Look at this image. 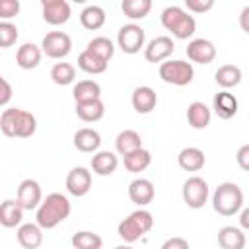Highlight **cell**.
I'll return each mask as SVG.
<instances>
[{"instance_id": "obj_6", "label": "cell", "mask_w": 249, "mask_h": 249, "mask_svg": "<svg viewBox=\"0 0 249 249\" xmlns=\"http://www.w3.org/2000/svg\"><path fill=\"white\" fill-rule=\"evenodd\" d=\"M160 78L171 86H189L195 78V68L187 60H165L160 64Z\"/></svg>"}, {"instance_id": "obj_22", "label": "cell", "mask_w": 249, "mask_h": 249, "mask_svg": "<svg viewBox=\"0 0 249 249\" xmlns=\"http://www.w3.org/2000/svg\"><path fill=\"white\" fill-rule=\"evenodd\" d=\"M177 163L181 169L185 171H198L204 167L206 163V156L200 148H195V146H189V148H183L177 156Z\"/></svg>"}, {"instance_id": "obj_23", "label": "cell", "mask_w": 249, "mask_h": 249, "mask_svg": "<svg viewBox=\"0 0 249 249\" xmlns=\"http://www.w3.org/2000/svg\"><path fill=\"white\" fill-rule=\"evenodd\" d=\"M115 148H117V152L124 158V156H128V154H132V152H136V150L142 148V138H140V134H138L136 130L124 128V130H121V132L117 134V138H115Z\"/></svg>"}, {"instance_id": "obj_1", "label": "cell", "mask_w": 249, "mask_h": 249, "mask_svg": "<svg viewBox=\"0 0 249 249\" xmlns=\"http://www.w3.org/2000/svg\"><path fill=\"white\" fill-rule=\"evenodd\" d=\"M70 210H72L70 200L62 193H51L47 195V198H43L41 206L37 208L35 222L43 230H53L70 216Z\"/></svg>"}, {"instance_id": "obj_7", "label": "cell", "mask_w": 249, "mask_h": 249, "mask_svg": "<svg viewBox=\"0 0 249 249\" xmlns=\"http://www.w3.org/2000/svg\"><path fill=\"white\" fill-rule=\"evenodd\" d=\"M181 195H183V200L189 208L193 210H198L206 204L208 200V195H210V189H208V183L195 175V177H189L185 183H183V189H181Z\"/></svg>"}, {"instance_id": "obj_38", "label": "cell", "mask_w": 249, "mask_h": 249, "mask_svg": "<svg viewBox=\"0 0 249 249\" xmlns=\"http://www.w3.org/2000/svg\"><path fill=\"white\" fill-rule=\"evenodd\" d=\"M19 12V2L18 0H2L0 2V18L2 21H8L10 18L18 16Z\"/></svg>"}, {"instance_id": "obj_39", "label": "cell", "mask_w": 249, "mask_h": 249, "mask_svg": "<svg viewBox=\"0 0 249 249\" xmlns=\"http://www.w3.org/2000/svg\"><path fill=\"white\" fill-rule=\"evenodd\" d=\"M185 8L193 14H204L214 8V0H185Z\"/></svg>"}, {"instance_id": "obj_19", "label": "cell", "mask_w": 249, "mask_h": 249, "mask_svg": "<svg viewBox=\"0 0 249 249\" xmlns=\"http://www.w3.org/2000/svg\"><path fill=\"white\" fill-rule=\"evenodd\" d=\"M18 235V243L23 247V249H37L41 243H43V228L35 222H29V224H21L16 231Z\"/></svg>"}, {"instance_id": "obj_21", "label": "cell", "mask_w": 249, "mask_h": 249, "mask_svg": "<svg viewBox=\"0 0 249 249\" xmlns=\"http://www.w3.org/2000/svg\"><path fill=\"white\" fill-rule=\"evenodd\" d=\"M89 165H91V171H93L95 175L107 177V175H111V173L117 169L119 158H117L113 152H109V150H99V152L93 154Z\"/></svg>"}, {"instance_id": "obj_16", "label": "cell", "mask_w": 249, "mask_h": 249, "mask_svg": "<svg viewBox=\"0 0 249 249\" xmlns=\"http://www.w3.org/2000/svg\"><path fill=\"white\" fill-rule=\"evenodd\" d=\"M128 196L138 206L150 204L154 200V196H156L154 183L150 179H144V177H138V179L130 181V185H128Z\"/></svg>"}, {"instance_id": "obj_8", "label": "cell", "mask_w": 249, "mask_h": 249, "mask_svg": "<svg viewBox=\"0 0 249 249\" xmlns=\"http://www.w3.org/2000/svg\"><path fill=\"white\" fill-rule=\"evenodd\" d=\"M146 43V31L138 23H126L117 33V45L126 54H136Z\"/></svg>"}, {"instance_id": "obj_42", "label": "cell", "mask_w": 249, "mask_h": 249, "mask_svg": "<svg viewBox=\"0 0 249 249\" xmlns=\"http://www.w3.org/2000/svg\"><path fill=\"white\" fill-rule=\"evenodd\" d=\"M0 88H2V91H0V105L6 107L10 97H12V86H10V82L6 78H0Z\"/></svg>"}, {"instance_id": "obj_34", "label": "cell", "mask_w": 249, "mask_h": 249, "mask_svg": "<svg viewBox=\"0 0 249 249\" xmlns=\"http://www.w3.org/2000/svg\"><path fill=\"white\" fill-rule=\"evenodd\" d=\"M86 49L91 51L93 54L101 56V58L107 60V62H109V60L113 58V54H115V45H113V41H111L109 37H103V35L89 39V43H88Z\"/></svg>"}, {"instance_id": "obj_27", "label": "cell", "mask_w": 249, "mask_h": 249, "mask_svg": "<svg viewBox=\"0 0 249 249\" xmlns=\"http://www.w3.org/2000/svg\"><path fill=\"white\" fill-rule=\"evenodd\" d=\"M23 220V208L18 204V200H4L0 206V224L4 228H19Z\"/></svg>"}, {"instance_id": "obj_17", "label": "cell", "mask_w": 249, "mask_h": 249, "mask_svg": "<svg viewBox=\"0 0 249 249\" xmlns=\"http://www.w3.org/2000/svg\"><path fill=\"white\" fill-rule=\"evenodd\" d=\"M237 107H239V103H237V97H235L233 93H230L228 89H222V91H218V93L214 95V101H212V109H214V113H216L220 119L228 121V119L235 117V113H237Z\"/></svg>"}, {"instance_id": "obj_5", "label": "cell", "mask_w": 249, "mask_h": 249, "mask_svg": "<svg viewBox=\"0 0 249 249\" xmlns=\"http://www.w3.org/2000/svg\"><path fill=\"white\" fill-rule=\"evenodd\" d=\"M154 228V216L152 212L144 210V208H138L134 212H130L117 228L119 231V237L126 243H132L136 239H140L144 233H148L150 230Z\"/></svg>"}, {"instance_id": "obj_24", "label": "cell", "mask_w": 249, "mask_h": 249, "mask_svg": "<svg viewBox=\"0 0 249 249\" xmlns=\"http://www.w3.org/2000/svg\"><path fill=\"white\" fill-rule=\"evenodd\" d=\"M247 243L245 233L241 231V228L235 226H224L218 231V245L222 249H243Z\"/></svg>"}, {"instance_id": "obj_31", "label": "cell", "mask_w": 249, "mask_h": 249, "mask_svg": "<svg viewBox=\"0 0 249 249\" xmlns=\"http://www.w3.org/2000/svg\"><path fill=\"white\" fill-rule=\"evenodd\" d=\"M76 115L84 123H97L105 115V105L101 99L86 101V103H76Z\"/></svg>"}, {"instance_id": "obj_32", "label": "cell", "mask_w": 249, "mask_h": 249, "mask_svg": "<svg viewBox=\"0 0 249 249\" xmlns=\"http://www.w3.org/2000/svg\"><path fill=\"white\" fill-rule=\"evenodd\" d=\"M123 163H124L126 171H130V173H140V171H144V169L152 163V154H150L146 148H140V150H136V152L124 156V158H123Z\"/></svg>"}, {"instance_id": "obj_11", "label": "cell", "mask_w": 249, "mask_h": 249, "mask_svg": "<svg viewBox=\"0 0 249 249\" xmlns=\"http://www.w3.org/2000/svg\"><path fill=\"white\" fill-rule=\"evenodd\" d=\"M175 51V43L171 37L167 35H160V37H154L146 47H144V58L148 62H165L169 60V56L173 54Z\"/></svg>"}, {"instance_id": "obj_10", "label": "cell", "mask_w": 249, "mask_h": 249, "mask_svg": "<svg viewBox=\"0 0 249 249\" xmlns=\"http://www.w3.org/2000/svg\"><path fill=\"white\" fill-rule=\"evenodd\" d=\"M16 200L23 210H35L41 206L43 202V193H41V185L35 179H23L18 187L16 193Z\"/></svg>"}, {"instance_id": "obj_37", "label": "cell", "mask_w": 249, "mask_h": 249, "mask_svg": "<svg viewBox=\"0 0 249 249\" xmlns=\"http://www.w3.org/2000/svg\"><path fill=\"white\" fill-rule=\"evenodd\" d=\"M19 37V31L14 23L10 21H0V47L2 49H8L12 47Z\"/></svg>"}, {"instance_id": "obj_43", "label": "cell", "mask_w": 249, "mask_h": 249, "mask_svg": "<svg viewBox=\"0 0 249 249\" xmlns=\"http://www.w3.org/2000/svg\"><path fill=\"white\" fill-rule=\"evenodd\" d=\"M239 25H241V29L249 35V6H245V8L241 10V14H239Z\"/></svg>"}, {"instance_id": "obj_14", "label": "cell", "mask_w": 249, "mask_h": 249, "mask_svg": "<svg viewBox=\"0 0 249 249\" xmlns=\"http://www.w3.org/2000/svg\"><path fill=\"white\" fill-rule=\"evenodd\" d=\"M187 56L196 64H210L216 58V47L210 39L198 37L187 45Z\"/></svg>"}, {"instance_id": "obj_26", "label": "cell", "mask_w": 249, "mask_h": 249, "mask_svg": "<svg viewBox=\"0 0 249 249\" xmlns=\"http://www.w3.org/2000/svg\"><path fill=\"white\" fill-rule=\"evenodd\" d=\"M243 74H241V68L235 66V64H222L216 74H214V80L216 84L222 88V89H230V88H235L239 86Z\"/></svg>"}, {"instance_id": "obj_36", "label": "cell", "mask_w": 249, "mask_h": 249, "mask_svg": "<svg viewBox=\"0 0 249 249\" xmlns=\"http://www.w3.org/2000/svg\"><path fill=\"white\" fill-rule=\"evenodd\" d=\"M51 78L56 86H68L76 78V68L70 62H56L51 68Z\"/></svg>"}, {"instance_id": "obj_13", "label": "cell", "mask_w": 249, "mask_h": 249, "mask_svg": "<svg viewBox=\"0 0 249 249\" xmlns=\"http://www.w3.org/2000/svg\"><path fill=\"white\" fill-rule=\"evenodd\" d=\"M91 189V171L86 167H72L66 175V191L72 196H84Z\"/></svg>"}, {"instance_id": "obj_12", "label": "cell", "mask_w": 249, "mask_h": 249, "mask_svg": "<svg viewBox=\"0 0 249 249\" xmlns=\"http://www.w3.org/2000/svg\"><path fill=\"white\" fill-rule=\"evenodd\" d=\"M43 19L51 25H62L70 19L72 8L66 0H43L41 2Z\"/></svg>"}, {"instance_id": "obj_20", "label": "cell", "mask_w": 249, "mask_h": 249, "mask_svg": "<svg viewBox=\"0 0 249 249\" xmlns=\"http://www.w3.org/2000/svg\"><path fill=\"white\" fill-rule=\"evenodd\" d=\"M41 56H43L41 47H37L35 43H23V45L18 47L16 62H18V66L23 68V70H33V68L39 66Z\"/></svg>"}, {"instance_id": "obj_41", "label": "cell", "mask_w": 249, "mask_h": 249, "mask_svg": "<svg viewBox=\"0 0 249 249\" xmlns=\"http://www.w3.org/2000/svg\"><path fill=\"white\" fill-rule=\"evenodd\" d=\"M161 249H191V245L183 237H169V239L163 241Z\"/></svg>"}, {"instance_id": "obj_9", "label": "cell", "mask_w": 249, "mask_h": 249, "mask_svg": "<svg viewBox=\"0 0 249 249\" xmlns=\"http://www.w3.org/2000/svg\"><path fill=\"white\" fill-rule=\"evenodd\" d=\"M41 51L49 58H64L72 51V39L64 31H49L41 41Z\"/></svg>"}, {"instance_id": "obj_15", "label": "cell", "mask_w": 249, "mask_h": 249, "mask_svg": "<svg viewBox=\"0 0 249 249\" xmlns=\"http://www.w3.org/2000/svg\"><path fill=\"white\" fill-rule=\"evenodd\" d=\"M130 103H132V109L140 115H148L156 109L158 105V93L150 88V86H140L132 91V97H130Z\"/></svg>"}, {"instance_id": "obj_4", "label": "cell", "mask_w": 249, "mask_h": 249, "mask_svg": "<svg viewBox=\"0 0 249 249\" xmlns=\"http://www.w3.org/2000/svg\"><path fill=\"white\" fill-rule=\"evenodd\" d=\"M241 206H243V191L239 189V185L226 181L216 187L212 195V208L220 216H233L241 210Z\"/></svg>"}, {"instance_id": "obj_18", "label": "cell", "mask_w": 249, "mask_h": 249, "mask_svg": "<svg viewBox=\"0 0 249 249\" xmlns=\"http://www.w3.org/2000/svg\"><path fill=\"white\" fill-rule=\"evenodd\" d=\"M74 146L76 150L84 152V154H95L99 152V146H101V134L89 126H84V128H78L74 132Z\"/></svg>"}, {"instance_id": "obj_30", "label": "cell", "mask_w": 249, "mask_h": 249, "mask_svg": "<svg viewBox=\"0 0 249 249\" xmlns=\"http://www.w3.org/2000/svg\"><path fill=\"white\" fill-rule=\"evenodd\" d=\"M105 18H107V16H105V10H103L101 6L89 4V6H86V8L82 10V14H80V23H82V27H86V29H89V31H95V29L103 27Z\"/></svg>"}, {"instance_id": "obj_44", "label": "cell", "mask_w": 249, "mask_h": 249, "mask_svg": "<svg viewBox=\"0 0 249 249\" xmlns=\"http://www.w3.org/2000/svg\"><path fill=\"white\" fill-rule=\"evenodd\" d=\"M239 226L243 230H249V206L241 210V214H239Z\"/></svg>"}, {"instance_id": "obj_28", "label": "cell", "mask_w": 249, "mask_h": 249, "mask_svg": "<svg viewBox=\"0 0 249 249\" xmlns=\"http://www.w3.org/2000/svg\"><path fill=\"white\" fill-rule=\"evenodd\" d=\"M107 66H109V62L107 60H103L101 56H97V54H93L91 51H82L80 54H78V68L80 70H84L86 74H103L105 70H107Z\"/></svg>"}, {"instance_id": "obj_33", "label": "cell", "mask_w": 249, "mask_h": 249, "mask_svg": "<svg viewBox=\"0 0 249 249\" xmlns=\"http://www.w3.org/2000/svg\"><path fill=\"white\" fill-rule=\"evenodd\" d=\"M121 10L130 19H142L152 10V0H123Z\"/></svg>"}, {"instance_id": "obj_40", "label": "cell", "mask_w": 249, "mask_h": 249, "mask_svg": "<svg viewBox=\"0 0 249 249\" xmlns=\"http://www.w3.org/2000/svg\"><path fill=\"white\" fill-rule=\"evenodd\" d=\"M235 161L243 171H249V144H243L237 154H235Z\"/></svg>"}, {"instance_id": "obj_35", "label": "cell", "mask_w": 249, "mask_h": 249, "mask_svg": "<svg viewBox=\"0 0 249 249\" xmlns=\"http://www.w3.org/2000/svg\"><path fill=\"white\" fill-rule=\"evenodd\" d=\"M70 243H72L74 249H101L103 239H101V235L84 230V231H76L72 235Z\"/></svg>"}, {"instance_id": "obj_29", "label": "cell", "mask_w": 249, "mask_h": 249, "mask_svg": "<svg viewBox=\"0 0 249 249\" xmlns=\"http://www.w3.org/2000/svg\"><path fill=\"white\" fill-rule=\"evenodd\" d=\"M72 95H74L76 103H86V101L101 99V86L95 80H80L74 86Z\"/></svg>"}, {"instance_id": "obj_45", "label": "cell", "mask_w": 249, "mask_h": 249, "mask_svg": "<svg viewBox=\"0 0 249 249\" xmlns=\"http://www.w3.org/2000/svg\"><path fill=\"white\" fill-rule=\"evenodd\" d=\"M113 249H132L130 245H117V247H113Z\"/></svg>"}, {"instance_id": "obj_2", "label": "cell", "mask_w": 249, "mask_h": 249, "mask_svg": "<svg viewBox=\"0 0 249 249\" xmlns=\"http://www.w3.org/2000/svg\"><path fill=\"white\" fill-rule=\"evenodd\" d=\"M0 130L10 138H29L37 130V119L25 109H4L0 115Z\"/></svg>"}, {"instance_id": "obj_3", "label": "cell", "mask_w": 249, "mask_h": 249, "mask_svg": "<svg viewBox=\"0 0 249 249\" xmlns=\"http://www.w3.org/2000/svg\"><path fill=\"white\" fill-rule=\"evenodd\" d=\"M161 25L171 31L175 39H189L196 31V21L195 18L185 12L181 6H167L161 12Z\"/></svg>"}, {"instance_id": "obj_25", "label": "cell", "mask_w": 249, "mask_h": 249, "mask_svg": "<svg viewBox=\"0 0 249 249\" xmlns=\"http://www.w3.org/2000/svg\"><path fill=\"white\" fill-rule=\"evenodd\" d=\"M210 119H212V113H210V109L202 101H193L187 107V121H189V124L195 130L206 128L210 124Z\"/></svg>"}]
</instances>
